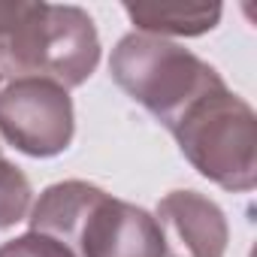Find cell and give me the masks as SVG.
Wrapping results in <instances>:
<instances>
[{
  "mask_svg": "<svg viewBox=\"0 0 257 257\" xmlns=\"http://www.w3.org/2000/svg\"><path fill=\"white\" fill-rule=\"evenodd\" d=\"M185 161L212 185L248 194L257 185V118L227 85L203 94L170 127Z\"/></svg>",
  "mask_w": 257,
  "mask_h": 257,
  "instance_id": "obj_1",
  "label": "cell"
},
{
  "mask_svg": "<svg viewBox=\"0 0 257 257\" xmlns=\"http://www.w3.org/2000/svg\"><path fill=\"white\" fill-rule=\"evenodd\" d=\"M109 73L112 82L149 115H155L167 131L191 103L227 85L209 61L197 58L185 46L137 31L115 43Z\"/></svg>",
  "mask_w": 257,
  "mask_h": 257,
  "instance_id": "obj_2",
  "label": "cell"
},
{
  "mask_svg": "<svg viewBox=\"0 0 257 257\" xmlns=\"http://www.w3.org/2000/svg\"><path fill=\"white\" fill-rule=\"evenodd\" d=\"M76 134V112L67 88L25 76L0 88V137L28 158H58Z\"/></svg>",
  "mask_w": 257,
  "mask_h": 257,
  "instance_id": "obj_3",
  "label": "cell"
},
{
  "mask_svg": "<svg viewBox=\"0 0 257 257\" xmlns=\"http://www.w3.org/2000/svg\"><path fill=\"white\" fill-rule=\"evenodd\" d=\"M70 248L79 257H167L155 215L106 191L88 206Z\"/></svg>",
  "mask_w": 257,
  "mask_h": 257,
  "instance_id": "obj_4",
  "label": "cell"
},
{
  "mask_svg": "<svg viewBox=\"0 0 257 257\" xmlns=\"http://www.w3.org/2000/svg\"><path fill=\"white\" fill-rule=\"evenodd\" d=\"M100 64V34L82 7L46 4L43 40L37 52V79H49L61 88H79Z\"/></svg>",
  "mask_w": 257,
  "mask_h": 257,
  "instance_id": "obj_5",
  "label": "cell"
},
{
  "mask_svg": "<svg viewBox=\"0 0 257 257\" xmlns=\"http://www.w3.org/2000/svg\"><path fill=\"white\" fill-rule=\"evenodd\" d=\"M167 257H224L230 224L224 209L200 191H170L155 209Z\"/></svg>",
  "mask_w": 257,
  "mask_h": 257,
  "instance_id": "obj_6",
  "label": "cell"
},
{
  "mask_svg": "<svg viewBox=\"0 0 257 257\" xmlns=\"http://www.w3.org/2000/svg\"><path fill=\"white\" fill-rule=\"evenodd\" d=\"M124 13L149 37H203L218 28L221 4H124Z\"/></svg>",
  "mask_w": 257,
  "mask_h": 257,
  "instance_id": "obj_7",
  "label": "cell"
},
{
  "mask_svg": "<svg viewBox=\"0 0 257 257\" xmlns=\"http://www.w3.org/2000/svg\"><path fill=\"white\" fill-rule=\"evenodd\" d=\"M31 200L34 191L28 176L0 155V230H10L19 221H25L31 212Z\"/></svg>",
  "mask_w": 257,
  "mask_h": 257,
  "instance_id": "obj_8",
  "label": "cell"
},
{
  "mask_svg": "<svg viewBox=\"0 0 257 257\" xmlns=\"http://www.w3.org/2000/svg\"><path fill=\"white\" fill-rule=\"evenodd\" d=\"M31 13V0H0V76H16V58Z\"/></svg>",
  "mask_w": 257,
  "mask_h": 257,
  "instance_id": "obj_9",
  "label": "cell"
},
{
  "mask_svg": "<svg viewBox=\"0 0 257 257\" xmlns=\"http://www.w3.org/2000/svg\"><path fill=\"white\" fill-rule=\"evenodd\" d=\"M0 257H76V251L52 236L31 230L25 236H16V239L0 245Z\"/></svg>",
  "mask_w": 257,
  "mask_h": 257,
  "instance_id": "obj_10",
  "label": "cell"
}]
</instances>
